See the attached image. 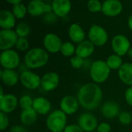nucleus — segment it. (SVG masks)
<instances>
[{"label": "nucleus", "instance_id": "f257e3e1", "mask_svg": "<svg viewBox=\"0 0 132 132\" xmlns=\"http://www.w3.org/2000/svg\"><path fill=\"white\" fill-rule=\"evenodd\" d=\"M77 98L84 109L92 110L97 109L101 103L103 92L98 84L88 82L79 89Z\"/></svg>", "mask_w": 132, "mask_h": 132}, {"label": "nucleus", "instance_id": "f03ea898", "mask_svg": "<svg viewBox=\"0 0 132 132\" xmlns=\"http://www.w3.org/2000/svg\"><path fill=\"white\" fill-rule=\"evenodd\" d=\"M24 61L28 68L35 69L42 68L49 61V53L41 47L31 48L25 54Z\"/></svg>", "mask_w": 132, "mask_h": 132}, {"label": "nucleus", "instance_id": "7ed1b4c3", "mask_svg": "<svg viewBox=\"0 0 132 132\" xmlns=\"http://www.w3.org/2000/svg\"><path fill=\"white\" fill-rule=\"evenodd\" d=\"M111 73V69L107 62L103 60L94 61L90 68V75L94 83L101 84L107 81Z\"/></svg>", "mask_w": 132, "mask_h": 132}, {"label": "nucleus", "instance_id": "20e7f679", "mask_svg": "<svg viewBox=\"0 0 132 132\" xmlns=\"http://www.w3.org/2000/svg\"><path fill=\"white\" fill-rule=\"evenodd\" d=\"M67 115L60 109L53 110L46 118V125L47 128L51 132L64 131L66 127L67 126Z\"/></svg>", "mask_w": 132, "mask_h": 132}, {"label": "nucleus", "instance_id": "39448f33", "mask_svg": "<svg viewBox=\"0 0 132 132\" xmlns=\"http://www.w3.org/2000/svg\"><path fill=\"white\" fill-rule=\"evenodd\" d=\"M89 40L97 47L105 45L108 40V34L106 30L101 26L93 24L88 32Z\"/></svg>", "mask_w": 132, "mask_h": 132}, {"label": "nucleus", "instance_id": "423d86ee", "mask_svg": "<svg viewBox=\"0 0 132 132\" xmlns=\"http://www.w3.org/2000/svg\"><path fill=\"white\" fill-rule=\"evenodd\" d=\"M20 63V57L16 51L12 49L3 51L0 54V64L3 69H15Z\"/></svg>", "mask_w": 132, "mask_h": 132}, {"label": "nucleus", "instance_id": "0eeeda50", "mask_svg": "<svg viewBox=\"0 0 132 132\" xmlns=\"http://www.w3.org/2000/svg\"><path fill=\"white\" fill-rule=\"evenodd\" d=\"M111 47L114 54L122 57L128 54L131 47V42L128 38L123 34L114 36L111 40Z\"/></svg>", "mask_w": 132, "mask_h": 132}, {"label": "nucleus", "instance_id": "6e6552de", "mask_svg": "<svg viewBox=\"0 0 132 132\" xmlns=\"http://www.w3.org/2000/svg\"><path fill=\"white\" fill-rule=\"evenodd\" d=\"M19 81L25 88L30 90H35L41 86V78L30 70L22 72L19 76Z\"/></svg>", "mask_w": 132, "mask_h": 132}, {"label": "nucleus", "instance_id": "1a4fd4ad", "mask_svg": "<svg viewBox=\"0 0 132 132\" xmlns=\"http://www.w3.org/2000/svg\"><path fill=\"white\" fill-rule=\"evenodd\" d=\"M19 39L16 33L13 30H2L0 31V50L2 51L12 49L15 47Z\"/></svg>", "mask_w": 132, "mask_h": 132}, {"label": "nucleus", "instance_id": "9d476101", "mask_svg": "<svg viewBox=\"0 0 132 132\" xmlns=\"http://www.w3.org/2000/svg\"><path fill=\"white\" fill-rule=\"evenodd\" d=\"M77 124L84 132H93L97 128L98 121L93 114L84 113L79 116Z\"/></svg>", "mask_w": 132, "mask_h": 132}, {"label": "nucleus", "instance_id": "9b49d317", "mask_svg": "<svg viewBox=\"0 0 132 132\" xmlns=\"http://www.w3.org/2000/svg\"><path fill=\"white\" fill-rule=\"evenodd\" d=\"M43 44L44 49L48 53L51 54L60 52L63 44L60 37L53 33H50L45 35L43 40Z\"/></svg>", "mask_w": 132, "mask_h": 132}, {"label": "nucleus", "instance_id": "f8f14e48", "mask_svg": "<svg viewBox=\"0 0 132 132\" xmlns=\"http://www.w3.org/2000/svg\"><path fill=\"white\" fill-rule=\"evenodd\" d=\"M123 5L119 0H105L102 3V12L108 17H115L121 13Z\"/></svg>", "mask_w": 132, "mask_h": 132}, {"label": "nucleus", "instance_id": "ddd939ff", "mask_svg": "<svg viewBox=\"0 0 132 132\" xmlns=\"http://www.w3.org/2000/svg\"><path fill=\"white\" fill-rule=\"evenodd\" d=\"M60 83V76L54 72H50L41 77V87L46 92H50L57 88Z\"/></svg>", "mask_w": 132, "mask_h": 132}, {"label": "nucleus", "instance_id": "4468645a", "mask_svg": "<svg viewBox=\"0 0 132 132\" xmlns=\"http://www.w3.org/2000/svg\"><path fill=\"white\" fill-rule=\"evenodd\" d=\"M19 104L17 97L11 93L4 94L0 96V110L5 114H10L15 110Z\"/></svg>", "mask_w": 132, "mask_h": 132}, {"label": "nucleus", "instance_id": "2eb2a0df", "mask_svg": "<svg viewBox=\"0 0 132 132\" xmlns=\"http://www.w3.org/2000/svg\"><path fill=\"white\" fill-rule=\"evenodd\" d=\"M80 103L77 98L73 96H64L60 103V110L64 112L67 115H72L76 113L79 108Z\"/></svg>", "mask_w": 132, "mask_h": 132}, {"label": "nucleus", "instance_id": "dca6fc26", "mask_svg": "<svg viewBox=\"0 0 132 132\" xmlns=\"http://www.w3.org/2000/svg\"><path fill=\"white\" fill-rule=\"evenodd\" d=\"M51 5L53 12L57 16V17L67 16L72 8L70 0H53Z\"/></svg>", "mask_w": 132, "mask_h": 132}, {"label": "nucleus", "instance_id": "f3484780", "mask_svg": "<svg viewBox=\"0 0 132 132\" xmlns=\"http://www.w3.org/2000/svg\"><path fill=\"white\" fill-rule=\"evenodd\" d=\"M68 35L72 42L80 44L85 40L86 33L82 26L78 23H72L68 29Z\"/></svg>", "mask_w": 132, "mask_h": 132}, {"label": "nucleus", "instance_id": "a211bd4d", "mask_svg": "<svg viewBox=\"0 0 132 132\" xmlns=\"http://www.w3.org/2000/svg\"><path fill=\"white\" fill-rule=\"evenodd\" d=\"M120 113V106L115 102L108 101L105 102L101 107V114L105 118H115L116 117H118Z\"/></svg>", "mask_w": 132, "mask_h": 132}, {"label": "nucleus", "instance_id": "6ab92c4d", "mask_svg": "<svg viewBox=\"0 0 132 132\" xmlns=\"http://www.w3.org/2000/svg\"><path fill=\"white\" fill-rule=\"evenodd\" d=\"M15 17L12 11L2 9L0 12V27L2 30H12L15 26Z\"/></svg>", "mask_w": 132, "mask_h": 132}, {"label": "nucleus", "instance_id": "aec40b11", "mask_svg": "<svg viewBox=\"0 0 132 132\" xmlns=\"http://www.w3.org/2000/svg\"><path fill=\"white\" fill-rule=\"evenodd\" d=\"M0 79L4 85L7 86H13L18 83L19 77L14 69H1Z\"/></svg>", "mask_w": 132, "mask_h": 132}, {"label": "nucleus", "instance_id": "412c9836", "mask_svg": "<svg viewBox=\"0 0 132 132\" xmlns=\"http://www.w3.org/2000/svg\"><path fill=\"white\" fill-rule=\"evenodd\" d=\"M94 45L88 40H85L78 44L76 47V55L80 57L83 59H86L91 56L94 52Z\"/></svg>", "mask_w": 132, "mask_h": 132}, {"label": "nucleus", "instance_id": "4be33fe9", "mask_svg": "<svg viewBox=\"0 0 132 132\" xmlns=\"http://www.w3.org/2000/svg\"><path fill=\"white\" fill-rule=\"evenodd\" d=\"M32 108L38 114L46 115L51 110V103L46 98L43 96H39L33 99Z\"/></svg>", "mask_w": 132, "mask_h": 132}, {"label": "nucleus", "instance_id": "5701e85b", "mask_svg": "<svg viewBox=\"0 0 132 132\" xmlns=\"http://www.w3.org/2000/svg\"><path fill=\"white\" fill-rule=\"evenodd\" d=\"M118 76L124 84L132 86V63H124L118 70Z\"/></svg>", "mask_w": 132, "mask_h": 132}, {"label": "nucleus", "instance_id": "b1692460", "mask_svg": "<svg viewBox=\"0 0 132 132\" xmlns=\"http://www.w3.org/2000/svg\"><path fill=\"white\" fill-rule=\"evenodd\" d=\"M46 3L41 0H31L27 5L28 13L32 16H39L45 13Z\"/></svg>", "mask_w": 132, "mask_h": 132}, {"label": "nucleus", "instance_id": "393cba45", "mask_svg": "<svg viewBox=\"0 0 132 132\" xmlns=\"http://www.w3.org/2000/svg\"><path fill=\"white\" fill-rule=\"evenodd\" d=\"M38 118V114L33 108L22 110L20 114V121L25 126H29L36 123Z\"/></svg>", "mask_w": 132, "mask_h": 132}, {"label": "nucleus", "instance_id": "a878e982", "mask_svg": "<svg viewBox=\"0 0 132 132\" xmlns=\"http://www.w3.org/2000/svg\"><path fill=\"white\" fill-rule=\"evenodd\" d=\"M106 62L111 70H119L124 64L122 58L116 54L110 55L108 58Z\"/></svg>", "mask_w": 132, "mask_h": 132}, {"label": "nucleus", "instance_id": "bb28decb", "mask_svg": "<svg viewBox=\"0 0 132 132\" xmlns=\"http://www.w3.org/2000/svg\"><path fill=\"white\" fill-rule=\"evenodd\" d=\"M15 31L19 37L26 38V37L30 33V26L28 23L22 22L16 25Z\"/></svg>", "mask_w": 132, "mask_h": 132}, {"label": "nucleus", "instance_id": "cd10ccee", "mask_svg": "<svg viewBox=\"0 0 132 132\" xmlns=\"http://www.w3.org/2000/svg\"><path fill=\"white\" fill-rule=\"evenodd\" d=\"M12 12L16 19H23L26 16V13H28L27 7L22 3H19L13 5Z\"/></svg>", "mask_w": 132, "mask_h": 132}, {"label": "nucleus", "instance_id": "c85d7f7f", "mask_svg": "<svg viewBox=\"0 0 132 132\" xmlns=\"http://www.w3.org/2000/svg\"><path fill=\"white\" fill-rule=\"evenodd\" d=\"M60 52L64 57H71L76 53V47L73 43L67 41L63 43Z\"/></svg>", "mask_w": 132, "mask_h": 132}, {"label": "nucleus", "instance_id": "c756f323", "mask_svg": "<svg viewBox=\"0 0 132 132\" xmlns=\"http://www.w3.org/2000/svg\"><path fill=\"white\" fill-rule=\"evenodd\" d=\"M32 104H33V100L31 98V96L28 95L22 96L19 100V105L22 110L32 108Z\"/></svg>", "mask_w": 132, "mask_h": 132}, {"label": "nucleus", "instance_id": "7c9ffc66", "mask_svg": "<svg viewBox=\"0 0 132 132\" xmlns=\"http://www.w3.org/2000/svg\"><path fill=\"white\" fill-rule=\"evenodd\" d=\"M87 7L91 12H99L102 11V3L99 0H89Z\"/></svg>", "mask_w": 132, "mask_h": 132}, {"label": "nucleus", "instance_id": "2f4dec72", "mask_svg": "<svg viewBox=\"0 0 132 132\" xmlns=\"http://www.w3.org/2000/svg\"><path fill=\"white\" fill-rule=\"evenodd\" d=\"M118 120L123 125H128L131 123L132 115L128 111H121L118 115Z\"/></svg>", "mask_w": 132, "mask_h": 132}, {"label": "nucleus", "instance_id": "473e14b6", "mask_svg": "<svg viewBox=\"0 0 132 132\" xmlns=\"http://www.w3.org/2000/svg\"><path fill=\"white\" fill-rule=\"evenodd\" d=\"M15 47L19 51H26L29 47V43L26 37H19L15 44Z\"/></svg>", "mask_w": 132, "mask_h": 132}, {"label": "nucleus", "instance_id": "72a5a7b5", "mask_svg": "<svg viewBox=\"0 0 132 132\" xmlns=\"http://www.w3.org/2000/svg\"><path fill=\"white\" fill-rule=\"evenodd\" d=\"M84 60L83 58H81L80 57L77 56V55H74L70 58V65L72 68L78 69L80 68H81L84 65Z\"/></svg>", "mask_w": 132, "mask_h": 132}, {"label": "nucleus", "instance_id": "f704fd0d", "mask_svg": "<svg viewBox=\"0 0 132 132\" xmlns=\"http://www.w3.org/2000/svg\"><path fill=\"white\" fill-rule=\"evenodd\" d=\"M9 124V117L6 114L0 112V128L2 131L5 130Z\"/></svg>", "mask_w": 132, "mask_h": 132}, {"label": "nucleus", "instance_id": "c9c22d12", "mask_svg": "<svg viewBox=\"0 0 132 132\" xmlns=\"http://www.w3.org/2000/svg\"><path fill=\"white\" fill-rule=\"evenodd\" d=\"M97 131V132H111V127L108 123L102 122V123L98 124Z\"/></svg>", "mask_w": 132, "mask_h": 132}, {"label": "nucleus", "instance_id": "e433bc0d", "mask_svg": "<svg viewBox=\"0 0 132 132\" xmlns=\"http://www.w3.org/2000/svg\"><path fill=\"white\" fill-rule=\"evenodd\" d=\"M63 132H84L78 124H68Z\"/></svg>", "mask_w": 132, "mask_h": 132}, {"label": "nucleus", "instance_id": "4c0bfd02", "mask_svg": "<svg viewBox=\"0 0 132 132\" xmlns=\"http://www.w3.org/2000/svg\"><path fill=\"white\" fill-rule=\"evenodd\" d=\"M125 98L128 105L132 107V86H129L125 93Z\"/></svg>", "mask_w": 132, "mask_h": 132}, {"label": "nucleus", "instance_id": "58836bf2", "mask_svg": "<svg viewBox=\"0 0 132 132\" xmlns=\"http://www.w3.org/2000/svg\"><path fill=\"white\" fill-rule=\"evenodd\" d=\"M56 17L57 16L53 12H50V13H46L45 16H44V20L47 23H54L56 20Z\"/></svg>", "mask_w": 132, "mask_h": 132}, {"label": "nucleus", "instance_id": "ea45409f", "mask_svg": "<svg viewBox=\"0 0 132 132\" xmlns=\"http://www.w3.org/2000/svg\"><path fill=\"white\" fill-rule=\"evenodd\" d=\"M9 132H27L26 129L21 125H15L11 128Z\"/></svg>", "mask_w": 132, "mask_h": 132}, {"label": "nucleus", "instance_id": "a19ab883", "mask_svg": "<svg viewBox=\"0 0 132 132\" xmlns=\"http://www.w3.org/2000/svg\"><path fill=\"white\" fill-rule=\"evenodd\" d=\"M6 2L12 5H17V4H19V3H22V0H5Z\"/></svg>", "mask_w": 132, "mask_h": 132}, {"label": "nucleus", "instance_id": "79ce46f5", "mask_svg": "<svg viewBox=\"0 0 132 132\" xmlns=\"http://www.w3.org/2000/svg\"><path fill=\"white\" fill-rule=\"evenodd\" d=\"M128 26L129 29L132 30V14L128 19Z\"/></svg>", "mask_w": 132, "mask_h": 132}, {"label": "nucleus", "instance_id": "37998d69", "mask_svg": "<svg viewBox=\"0 0 132 132\" xmlns=\"http://www.w3.org/2000/svg\"><path fill=\"white\" fill-rule=\"evenodd\" d=\"M127 54L128 55V57H129L130 58H131L132 59V47L129 49V51H128V52Z\"/></svg>", "mask_w": 132, "mask_h": 132}, {"label": "nucleus", "instance_id": "c03bdc74", "mask_svg": "<svg viewBox=\"0 0 132 132\" xmlns=\"http://www.w3.org/2000/svg\"><path fill=\"white\" fill-rule=\"evenodd\" d=\"M41 1H43V2H44V1H46V0H41Z\"/></svg>", "mask_w": 132, "mask_h": 132}]
</instances>
